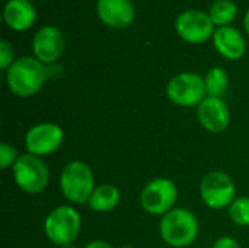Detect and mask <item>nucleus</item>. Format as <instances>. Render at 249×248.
<instances>
[{"mask_svg":"<svg viewBox=\"0 0 249 248\" xmlns=\"http://www.w3.org/2000/svg\"><path fill=\"white\" fill-rule=\"evenodd\" d=\"M200 232L197 216L185 209L175 208L160 218L159 235L172 248H187L196 243Z\"/></svg>","mask_w":249,"mask_h":248,"instance_id":"f03ea898","label":"nucleus"},{"mask_svg":"<svg viewBox=\"0 0 249 248\" xmlns=\"http://www.w3.org/2000/svg\"><path fill=\"white\" fill-rule=\"evenodd\" d=\"M213 45L216 51L226 60H241L247 53V41L235 26H219L213 34Z\"/></svg>","mask_w":249,"mask_h":248,"instance_id":"4468645a","label":"nucleus"},{"mask_svg":"<svg viewBox=\"0 0 249 248\" xmlns=\"http://www.w3.org/2000/svg\"><path fill=\"white\" fill-rule=\"evenodd\" d=\"M200 196L209 209L220 210L229 208L236 199V186L228 172L212 171L200 183Z\"/></svg>","mask_w":249,"mask_h":248,"instance_id":"6e6552de","label":"nucleus"},{"mask_svg":"<svg viewBox=\"0 0 249 248\" xmlns=\"http://www.w3.org/2000/svg\"><path fill=\"white\" fill-rule=\"evenodd\" d=\"M18 158H19V153L15 146H12L7 142H3L0 145V168L1 170L13 168Z\"/></svg>","mask_w":249,"mask_h":248,"instance_id":"aec40b11","label":"nucleus"},{"mask_svg":"<svg viewBox=\"0 0 249 248\" xmlns=\"http://www.w3.org/2000/svg\"><path fill=\"white\" fill-rule=\"evenodd\" d=\"M48 77L47 66L34 56L19 57L6 70L7 89L18 98H31L45 85Z\"/></svg>","mask_w":249,"mask_h":248,"instance_id":"f257e3e1","label":"nucleus"},{"mask_svg":"<svg viewBox=\"0 0 249 248\" xmlns=\"http://www.w3.org/2000/svg\"><path fill=\"white\" fill-rule=\"evenodd\" d=\"M36 19L35 6L29 0H7L3 7V20L15 32L28 31Z\"/></svg>","mask_w":249,"mask_h":248,"instance_id":"2eb2a0df","label":"nucleus"},{"mask_svg":"<svg viewBox=\"0 0 249 248\" xmlns=\"http://www.w3.org/2000/svg\"><path fill=\"white\" fill-rule=\"evenodd\" d=\"M82 216L71 205H61L48 212L44 221V234L54 246L71 244L80 234Z\"/></svg>","mask_w":249,"mask_h":248,"instance_id":"20e7f679","label":"nucleus"},{"mask_svg":"<svg viewBox=\"0 0 249 248\" xmlns=\"http://www.w3.org/2000/svg\"><path fill=\"white\" fill-rule=\"evenodd\" d=\"M16 58H15L13 45L7 39H1V42H0V69L6 72L13 64Z\"/></svg>","mask_w":249,"mask_h":248,"instance_id":"412c9836","label":"nucleus"},{"mask_svg":"<svg viewBox=\"0 0 249 248\" xmlns=\"http://www.w3.org/2000/svg\"><path fill=\"white\" fill-rule=\"evenodd\" d=\"M228 215L231 221L238 227H249V197H236L228 208Z\"/></svg>","mask_w":249,"mask_h":248,"instance_id":"6ab92c4d","label":"nucleus"},{"mask_svg":"<svg viewBox=\"0 0 249 248\" xmlns=\"http://www.w3.org/2000/svg\"><path fill=\"white\" fill-rule=\"evenodd\" d=\"M12 175L18 189L26 194L42 193L50 181V171L44 159L28 152L19 155L12 168Z\"/></svg>","mask_w":249,"mask_h":248,"instance_id":"39448f33","label":"nucleus"},{"mask_svg":"<svg viewBox=\"0 0 249 248\" xmlns=\"http://www.w3.org/2000/svg\"><path fill=\"white\" fill-rule=\"evenodd\" d=\"M96 15L105 26L124 29L134 22L136 9L130 0H98Z\"/></svg>","mask_w":249,"mask_h":248,"instance_id":"f8f14e48","label":"nucleus"},{"mask_svg":"<svg viewBox=\"0 0 249 248\" xmlns=\"http://www.w3.org/2000/svg\"><path fill=\"white\" fill-rule=\"evenodd\" d=\"M214 26H229L238 15V6L232 0H216L209 12Z\"/></svg>","mask_w":249,"mask_h":248,"instance_id":"a211bd4d","label":"nucleus"},{"mask_svg":"<svg viewBox=\"0 0 249 248\" xmlns=\"http://www.w3.org/2000/svg\"><path fill=\"white\" fill-rule=\"evenodd\" d=\"M83 248H114L109 243H105V241H90V243H88L86 246Z\"/></svg>","mask_w":249,"mask_h":248,"instance_id":"5701e85b","label":"nucleus"},{"mask_svg":"<svg viewBox=\"0 0 249 248\" xmlns=\"http://www.w3.org/2000/svg\"><path fill=\"white\" fill-rule=\"evenodd\" d=\"M166 96L178 107H198L207 98L204 77L194 72H181L169 79Z\"/></svg>","mask_w":249,"mask_h":248,"instance_id":"0eeeda50","label":"nucleus"},{"mask_svg":"<svg viewBox=\"0 0 249 248\" xmlns=\"http://www.w3.org/2000/svg\"><path fill=\"white\" fill-rule=\"evenodd\" d=\"M197 117L210 133H223L231 124V110L222 98L207 96L197 107Z\"/></svg>","mask_w":249,"mask_h":248,"instance_id":"ddd939ff","label":"nucleus"},{"mask_svg":"<svg viewBox=\"0 0 249 248\" xmlns=\"http://www.w3.org/2000/svg\"><path fill=\"white\" fill-rule=\"evenodd\" d=\"M175 31L182 41L197 45L213 38L216 26L209 13L190 9L178 15L175 19Z\"/></svg>","mask_w":249,"mask_h":248,"instance_id":"1a4fd4ad","label":"nucleus"},{"mask_svg":"<svg viewBox=\"0 0 249 248\" xmlns=\"http://www.w3.org/2000/svg\"><path fill=\"white\" fill-rule=\"evenodd\" d=\"M212 248H241V246H239V243L235 238L223 235V237H220V238H217L214 241V244L212 246Z\"/></svg>","mask_w":249,"mask_h":248,"instance_id":"4be33fe9","label":"nucleus"},{"mask_svg":"<svg viewBox=\"0 0 249 248\" xmlns=\"http://www.w3.org/2000/svg\"><path fill=\"white\" fill-rule=\"evenodd\" d=\"M120 248H134V247H133V246H121Z\"/></svg>","mask_w":249,"mask_h":248,"instance_id":"393cba45","label":"nucleus"},{"mask_svg":"<svg viewBox=\"0 0 249 248\" xmlns=\"http://www.w3.org/2000/svg\"><path fill=\"white\" fill-rule=\"evenodd\" d=\"M95 187V174L83 161L69 162L60 174V190L73 205H88Z\"/></svg>","mask_w":249,"mask_h":248,"instance_id":"7ed1b4c3","label":"nucleus"},{"mask_svg":"<svg viewBox=\"0 0 249 248\" xmlns=\"http://www.w3.org/2000/svg\"><path fill=\"white\" fill-rule=\"evenodd\" d=\"M244 28H245L247 35L249 37V7L248 10H247V13H245V16H244Z\"/></svg>","mask_w":249,"mask_h":248,"instance_id":"b1692460","label":"nucleus"},{"mask_svg":"<svg viewBox=\"0 0 249 248\" xmlns=\"http://www.w3.org/2000/svg\"><path fill=\"white\" fill-rule=\"evenodd\" d=\"M204 86H206L207 96L222 98L229 86V76L226 70L222 67L210 69L204 76Z\"/></svg>","mask_w":249,"mask_h":248,"instance_id":"f3484780","label":"nucleus"},{"mask_svg":"<svg viewBox=\"0 0 249 248\" xmlns=\"http://www.w3.org/2000/svg\"><path fill=\"white\" fill-rule=\"evenodd\" d=\"M178 200L177 184L166 177H158L149 181L140 193V205L144 212L153 216H163L175 209Z\"/></svg>","mask_w":249,"mask_h":248,"instance_id":"423d86ee","label":"nucleus"},{"mask_svg":"<svg viewBox=\"0 0 249 248\" xmlns=\"http://www.w3.org/2000/svg\"><path fill=\"white\" fill-rule=\"evenodd\" d=\"M120 200H121V193L117 189V186L104 183L95 187L88 202V206L90 210L96 213H105L114 210L120 205Z\"/></svg>","mask_w":249,"mask_h":248,"instance_id":"dca6fc26","label":"nucleus"},{"mask_svg":"<svg viewBox=\"0 0 249 248\" xmlns=\"http://www.w3.org/2000/svg\"><path fill=\"white\" fill-rule=\"evenodd\" d=\"M66 39L63 32L54 25L41 26L32 38V54L41 63L50 66L54 64L63 54Z\"/></svg>","mask_w":249,"mask_h":248,"instance_id":"9b49d317","label":"nucleus"},{"mask_svg":"<svg viewBox=\"0 0 249 248\" xmlns=\"http://www.w3.org/2000/svg\"><path fill=\"white\" fill-rule=\"evenodd\" d=\"M23 142L28 153L45 158L61 148L64 142V132L55 123H38L25 133Z\"/></svg>","mask_w":249,"mask_h":248,"instance_id":"9d476101","label":"nucleus"}]
</instances>
